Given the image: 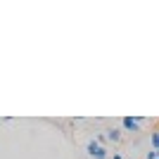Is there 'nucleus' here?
<instances>
[{"mask_svg": "<svg viewBox=\"0 0 159 159\" xmlns=\"http://www.w3.org/2000/svg\"><path fill=\"white\" fill-rule=\"evenodd\" d=\"M140 124H145L143 116H124V119H121V128H124L126 133H138Z\"/></svg>", "mask_w": 159, "mask_h": 159, "instance_id": "f257e3e1", "label": "nucleus"}, {"mask_svg": "<svg viewBox=\"0 0 159 159\" xmlns=\"http://www.w3.org/2000/svg\"><path fill=\"white\" fill-rule=\"evenodd\" d=\"M86 152H88V157H93V159H107V150L100 145L98 140H90V143H88Z\"/></svg>", "mask_w": 159, "mask_h": 159, "instance_id": "f03ea898", "label": "nucleus"}, {"mask_svg": "<svg viewBox=\"0 0 159 159\" xmlns=\"http://www.w3.org/2000/svg\"><path fill=\"white\" fill-rule=\"evenodd\" d=\"M105 138L107 140H112V143H119V140L121 138H124V133H121V128H107V131H105Z\"/></svg>", "mask_w": 159, "mask_h": 159, "instance_id": "7ed1b4c3", "label": "nucleus"}, {"mask_svg": "<svg viewBox=\"0 0 159 159\" xmlns=\"http://www.w3.org/2000/svg\"><path fill=\"white\" fill-rule=\"evenodd\" d=\"M150 145H152L154 152H159V131H152V135H150Z\"/></svg>", "mask_w": 159, "mask_h": 159, "instance_id": "20e7f679", "label": "nucleus"}, {"mask_svg": "<svg viewBox=\"0 0 159 159\" xmlns=\"http://www.w3.org/2000/svg\"><path fill=\"white\" fill-rule=\"evenodd\" d=\"M112 159H124V157H121V152H114V157Z\"/></svg>", "mask_w": 159, "mask_h": 159, "instance_id": "39448f33", "label": "nucleus"}, {"mask_svg": "<svg viewBox=\"0 0 159 159\" xmlns=\"http://www.w3.org/2000/svg\"><path fill=\"white\" fill-rule=\"evenodd\" d=\"M154 159H159V152H157V157H154Z\"/></svg>", "mask_w": 159, "mask_h": 159, "instance_id": "423d86ee", "label": "nucleus"}]
</instances>
